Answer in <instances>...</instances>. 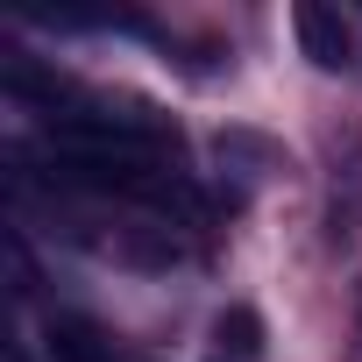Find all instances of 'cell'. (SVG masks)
I'll return each mask as SVG.
<instances>
[{
	"mask_svg": "<svg viewBox=\"0 0 362 362\" xmlns=\"http://www.w3.org/2000/svg\"><path fill=\"white\" fill-rule=\"evenodd\" d=\"M291 29H298V50H305V57H313L320 71H348V57H355V36H348L341 8L298 0V8H291Z\"/></svg>",
	"mask_w": 362,
	"mask_h": 362,
	"instance_id": "6da1fadb",
	"label": "cell"
},
{
	"mask_svg": "<svg viewBox=\"0 0 362 362\" xmlns=\"http://www.w3.org/2000/svg\"><path fill=\"white\" fill-rule=\"evenodd\" d=\"M43 355H50V362H128V355L114 348V334L93 327L86 313H57V320L43 327Z\"/></svg>",
	"mask_w": 362,
	"mask_h": 362,
	"instance_id": "7a4b0ae2",
	"label": "cell"
},
{
	"mask_svg": "<svg viewBox=\"0 0 362 362\" xmlns=\"http://www.w3.org/2000/svg\"><path fill=\"white\" fill-rule=\"evenodd\" d=\"M214 348H221V362H256V355H263V320H256V305H228V313L214 320Z\"/></svg>",
	"mask_w": 362,
	"mask_h": 362,
	"instance_id": "3957f363",
	"label": "cell"
}]
</instances>
